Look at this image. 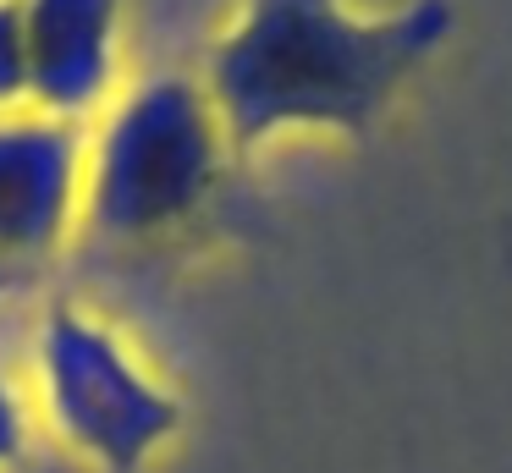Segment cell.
Instances as JSON below:
<instances>
[{"mask_svg":"<svg viewBox=\"0 0 512 473\" xmlns=\"http://www.w3.org/2000/svg\"><path fill=\"white\" fill-rule=\"evenodd\" d=\"M452 22V0H413L391 17H353L342 0H248L210 50L204 94L237 149L287 127L364 132Z\"/></svg>","mask_w":512,"mask_h":473,"instance_id":"cell-1","label":"cell"},{"mask_svg":"<svg viewBox=\"0 0 512 473\" xmlns=\"http://www.w3.org/2000/svg\"><path fill=\"white\" fill-rule=\"evenodd\" d=\"M226 132L204 83L144 77L105 110L83 165V220L111 242H144L182 226L215 193Z\"/></svg>","mask_w":512,"mask_h":473,"instance_id":"cell-2","label":"cell"},{"mask_svg":"<svg viewBox=\"0 0 512 473\" xmlns=\"http://www.w3.org/2000/svg\"><path fill=\"white\" fill-rule=\"evenodd\" d=\"M39 407L50 435L94 473H144V462L177 435L182 407L105 319L50 303L34 336Z\"/></svg>","mask_w":512,"mask_h":473,"instance_id":"cell-3","label":"cell"},{"mask_svg":"<svg viewBox=\"0 0 512 473\" xmlns=\"http://www.w3.org/2000/svg\"><path fill=\"white\" fill-rule=\"evenodd\" d=\"M83 127L39 110L0 116V264L50 259L83 215Z\"/></svg>","mask_w":512,"mask_h":473,"instance_id":"cell-4","label":"cell"},{"mask_svg":"<svg viewBox=\"0 0 512 473\" xmlns=\"http://www.w3.org/2000/svg\"><path fill=\"white\" fill-rule=\"evenodd\" d=\"M28 39V105L83 127L122 66V0H17Z\"/></svg>","mask_w":512,"mask_h":473,"instance_id":"cell-5","label":"cell"},{"mask_svg":"<svg viewBox=\"0 0 512 473\" xmlns=\"http://www.w3.org/2000/svg\"><path fill=\"white\" fill-rule=\"evenodd\" d=\"M28 105V39H23V6L0 0V116Z\"/></svg>","mask_w":512,"mask_h":473,"instance_id":"cell-6","label":"cell"},{"mask_svg":"<svg viewBox=\"0 0 512 473\" xmlns=\"http://www.w3.org/2000/svg\"><path fill=\"white\" fill-rule=\"evenodd\" d=\"M28 446V407H23V391H17L6 374H0V468H12Z\"/></svg>","mask_w":512,"mask_h":473,"instance_id":"cell-7","label":"cell"}]
</instances>
